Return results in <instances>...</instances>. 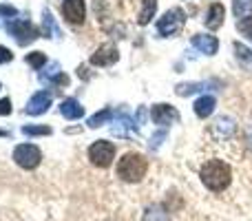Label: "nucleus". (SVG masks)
<instances>
[{
    "label": "nucleus",
    "instance_id": "obj_27",
    "mask_svg": "<svg viewBox=\"0 0 252 221\" xmlns=\"http://www.w3.org/2000/svg\"><path fill=\"white\" fill-rule=\"evenodd\" d=\"M13 60V53L9 51L7 47H0V64H7V62Z\"/></svg>",
    "mask_w": 252,
    "mask_h": 221
},
{
    "label": "nucleus",
    "instance_id": "obj_23",
    "mask_svg": "<svg viewBox=\"0 0 252 221\" xmlns=\"http://www.w3.org/2000/svg\"><path fill=\"white\" fill-rule=\"evenodd\" d=\"M237 29H239L241 33L246 35V38H250V40H252V16L241 18V20L237 22Z\"/></svg>",
    "mask_w": 252,
    "mask_h": 221
},
{
    "label": "nucleus",
    "instance_id": "obj_7",
    "mask_svg": "<svg viewBox=\"0 0 252 221\" xmlns=\"http://www.w3.org/2000/svg\"><path fill=\"white\" fill-rule=\"evenodd\" d=\"M84 13H87L84 0H64V2H62V16H64V20L71 22V25H82Z\"/></svg>",
    "mask_w": 252,
    "mask_h": 221
},
{
    "label": "nucleus",
    "instance_id": "obj_8",
    "mask_svg": "<svg viewBox=\"0 0 252 221\" xmlns=\"http://www.w3.org/2000/svg\"><path fill=\"white\" fill-rule=\"evenodd\" d=\"M151 117L155 124H161V126H170V124H175V122H179L177 109H173V106H168V104H155L151 109Z\"/></svg>",
    "mask_w": 252,
    "mask_h": 221
},
{
    "label": "nucleus",
    "instance_id": "obj_5",
    "mask_svg": "<svg viewBox=\"0 0 252 221\" xmlns=\"http://www.w3.org/2000/svg\"><path fill=\"white\" fill-rule=\"evenodd\" d=\"M13 161L25 170H33L42 161V153H40V148L35 144H20L13 151Z\"/></svg>",
    "mask_w": 252,
    "mask_h": 221
},
{
    "label": "nucleus",
    "instance_id": "obj_21",
    "mask_svg": "<svg viewBox=\"0 0 252 221\" xmlns=\"http://www.w3.org/2000/svg\"><path fill=\"white\" fill-rule=\"evenodd\" d=\"M42 29H44V33H47L49 38H53V33L58 35V27H56V22H53L51 11H44V16H42Z\"/></svg>",
    "mask_w": 252,
    "mask_h": 221
},
{
    "label": "nucleus",
    "instance_id": "obj_22",
    "mask_svg": "<svg viewBox=\"0 0 252 221\" xmlns=\"http://www.w3.org/2000/svg\"><path fill=\"white\" fill-rule=\"evenodd\" d=\"M27 64H31L33 69H40L42 64H47V56H44V53H40V51H33V53H29V56H27Z\"/></svg>",
    "mask_w": 252,
    "mask_h": 221
},
{
    "label": "nucleus",
    "instance_id": "obj_20",
    "mask_svg": "<svg viewBox=\"0 0 252 221\" xmlns=\"http://www.w3.org/2000/svg\"><path fill=\"white\" fill-rule=\"evenodd\" d=\"M232 9H235V16L239 18H248L252 13V0H235V4H232Z\"/></svg>",
    "mask_w": 252,
    "mask_h": 221
},
{
    "label": "nucleus",
    "instance_id": "obj_31",
    "mask_svg": "<svg viewBox=\"0 0 252 221\" xmlns=\"http://www.w3.org/2000/svg\"><path fill=\"white\" fill-rule=\"evenodd\" d=\"M0 135H7V130H0Z\"/></svg>",
    "mask_w": 252,
    "mask_h": 221
},
{
    "label": "nucleus",
    "instance_id": "obj_28",
    "mask_svg": "<svg viewBox=\"0 0 252 221\" xmlns=\"http://www.w3.org/2000/svg\"><path fill=\"white\" fill-rule=\"evenodd\" d=\"M9 113H11V100H9V97H2V100H0V115H9Z\"/></svg>",
    "mask_w": 252,
    "mask_h": 221
},
{
    "label": "nucleus",
    "instance_id": "obj_6",
    "mask_svg": "<svg viewBox=\"0 0 252 221\" xmlns=\"http://www.w3.org/2000/svg\"><path fill=\"white\" fill-rule=\"evenodd\" d=\"M7 31L18 40V44H22V47H25V44H29V42H33V40L38 38V29H35L29 20H13V22H9Z\"/></svg>",
    "mask_w": 252,
    "mask_h": 221
},
{
    "label": "nucleus",
    "instance_id": "obj_13",
    "mask_svg": "<svg viewBox=\"0 0 252 221\" xmlns=\"http://www.w3.org/2000/svg\"><path fill=\"white\" fill-rule=\"evenodd\" d=\"M60 113L66 117V120H80V117L84 115V106L80 104L75 97H69V100H64L60 104Z\"/></svg>",
    "mask_w": 252,
    "mask_h": 221
},
{
    "label": "nucleus",
    "instance_id": "obj_19",
    "mask_svg": "<svg viewBox=\"0 0 252 221\" xmlns=\"http://www.w3.org/2000/svg\"><path fill=\"white\" fill-rule=\"evenodd\" d=\"M111 117H113V111H111V109H104V111H100V113H95V115L89 117V126H91V128H97V126L106 124Z\"/></svg>",
    "mask_w": 252,
    "mask_h": 221
},
{
    "label": "nucleus",
    "instance_id": "obj_2",
    "mask_svg": "<svg viewBox=\"0 0 252 221\" xmlns=\"http://www.w3.org/2000/svg\"><path fill=\"white\" fill-rule=\"evenodd\" d=\"M148 170V161L139 153H126L122 159L118 161V177L128 184L142 182Z\"/></svg>",
    "mask_w": 252,
    "mask_h": 221
},
{
    "label": "nucleus",
    "instance_id": "obj_14",
    "mask_svg": "<svg viewBox=\"0 0 252 221\" xmlns=\"http://www.w3.org/2000/svg\"><path fill=\"white\" fill-rule=\"evenodd\" d=\"M215 106H217V100H215L213 95H201L199 100L195 102V113L197 117H201V120H206V117L213 115Z\"/></svg>",
    "mask_w": 252,
    "mask_h": 221
},
{
    "label": "nucleus",
    "instance_id": "obj_29",
    "mask_svg": "<svg viewBox=\"0 0 252 221\" xmlns=\"http://www.w3.org/2000/svg\"><path fill=\"white\" fill-rule=\"evenodd\" d=\"M0 13L2 16H16V7H9V4H0Z\"/></svg>",
    "mask_w": 252,
    "mask_h": 221
},
{
    "label": "nucleus",
    "instance_id": "obj_15",
    "mask_svg": "<svg viewBox=\"0 0 252 221\" xmlns=\"http://www.w3.org/2000/svg\"><path fill=\"white\" fill-rule=\"evenodd\" d=\"M213 133L217 135V137H230V135L235 133V122H232L230 117H219L213 126Z\"/></svg>",
    "mask_w": 252,
    "mask_h": 221
},
{
    "label": "nucleus",
    "instance_id": "obj_24",
    "mask_svg": "<svg viewBox=\"0 0 252 221\" xmlns=\"http://www.w3.org/2000/svg\"><path fill=\"white\" fill-rule=\"evenodd\" d=\"M25 135H51V126H22Z\"/></svg>",
    "mask_w": 252,
    "mask_h": 221
},
{
    "label": "nucleus",
    "instance_id": "obj_18",
    "mask_svg": "<svg viewBox=\"0 0 252 221\" xmlns=\"http://www.w3.org/2000/svg\"><path fill=\"white\" fill-rule=\"evenodd\" d=\"M235 51H237V60H239L248 71H252V49L244 47L241 42H235Z\"/></svg>",
    "mask_w": 252,
    "mask_h": 221
},
{
    "label": "nucleus",
    "instance_id": "obj_16",
    "mask_svg": "<svg viewBox=\"0 0 252 221\" xmlns=\"http://www.w3.org/2000/svg\"><path fill=\"white\" fill-rule=\"evenodd\" d=\"M157 0H142V11H139V25H148L155 18Z\"/></svg>",
    "mask_w": 252,
    "mask_h": 221
},
{
    "label": "nucleus",
    "instance_id": "obj_1",
    "mask_svg": "<svg viewBox=\"0 0 252 221\" xmlns=\"http://www.w3.org/2000/svg\"><path fill=\"white\" fill-rule=\"evenodd\" d=\"M199 177H201V182H204L206 188L219 192V190H223V188H228L230 177H232V170H230V166H228L226 161L210 159V161H206V164L201 166Z\"/></svg>",
    "mask_w": 252,
    "mask_h": 221
},
{
    "label": "nucleus",
    "instance_id": "obj_3",
    "mask_svg": "<svg viewBox=\"0 0 252 221\" xmlns=\"http://www.w3.org/2000/svg\"><path fill=\"white\" fill-rule=\"evenodd\" d=\"M184 22H186V13H184L182 9L179 7L168 9V11L157 20V31H159V35H164V38H173V35H177L179 31H182Z\"/></svg>",
    "mask_w": 252,
    "mask_h": 221
},
{
    "label": "nucleus",
    "instance_id": "obj_12",
    "mask_svg": "<svg viewBox=\"0 0 252 221\" xmlns=\"http://www.w3.org/2000/svg\"><path fill=\"white\" fill-rule=\"evenodd\" d=\"M223 18H226V9H223V4L213 2L210 9H208V16H206V27H208V29H219V27L223 25Z\"/></svg>",
    "mask_w": 252,
    "mask_h": 221
},
{
    "label": "nucleus",
    "instance_id": "obj_4",
    "mask_svg": "<svg viewBox=\"0 0 252 221\" xmlns=\"http://www.w3.org/2000/svg\"><path fill=\"white\" fill-rule=\"evenodd\" d=\"M89 159H91V164L97 166V168H109L115 159V144L106 142V139L93 142L91 148H89Z\"/></svg>",
    "mask_w": 252,
    "mask_h": 221
},
{
    "label": "nucleus",
    "instance_id": "obj_26",
    "mask_svg": "<svg viewBox=\"0 0 252 221\" xmlns=\"http://www.w3.org/2000/svg\"><path fill=\"white\" fill-rule=\"evenodd\" d=\"M126 126H133V124H130V120H128V117H120V120L115 122V126H113V133L115 135H128V133H126Z\"/></svg>",
    "mask_w": 252,
    "mask_h": 221
},
{
    "label": "nucleus",
    "instance_id": "obj_9",
    "mask_svg": "<svg viewBox=\"0 0 252 221\" xmlns=\"http://www.w3.org/2000/svg\"><path fill=\"white\" fill-rule=\"evenodd\" d=\"M118 58H120V53L113 44H102L91 56V64L93 66H111L113 62H118Z\"/></svg>",
    "mask_w": 252,
    "mask_h": 221
},
{
    "label": "nucleus",
    "instance_id": "obj_32",
    "mask_svg": "<svg viewBox=\"0 0 252 221\" xmlns=\"http://www.w3.org/2000/svg\"><path fill=\"white\" fill-rule=\"evenodd\" d=\"M0 87H2V84H0Z\"/></svg>",
    "mask_w": 252,
    "mask_h": 221
},
{
    "label": "nucleus",
    "instance_id": "obj_11",
    "mask_svg": "<svg viewBox=\"0 0 252 221\" xmlns=\"http://www.w3.org/2000/svg\"><path fill=\"white\" fill-rule=\"evenodd\" d=\"M192 47L199 49L206 56H215L219 49V40L215 35H204V33H195L192 35Z\"/></svg>",
    "mask_w": 252,
    "mask_h": 221
},
{
    "label": "nucleus",
    "instance_id": "obj_17",
    "mask_svg": "<svg viewBox=\"0 0 252 221\" xmlns=\"http://www.w3.org/2000/svg\"><path fill=\"white\" fill-rule=\"evenodd\" d=\"M144 221H170V217L164 210V206H148L144 213Z\"/></svg>",
    "mask_w": 252,
    "mask_h": 221
},
{
    "label": "nucleus",
    "instance_id": "obj_25",
    "mask_svg": "<svg viewBox=\"0 0 252 221\" xmlns=\"http://www.w3.org/2000/svg\"><path fill=\"white\" fill-rule=\"evenodd\" d=\"M204 87L201 82H190V84H179L177 87V95H190V93L199 91V89Z\"/></svg>",
    "mask_w": 252,
    "mask_h": 221
},
{
    "label": "nucleus",
    "instance_id": "obj_10",
    "mask_svg": "<svg viewBox=\"0 0 252 221\" xmlns=\"http://www.w3.org/2000/svg\"><path fill=\"white\" fill-rule=\"evenodd\" d=\"M49 106H51V93L40 91V93H35L29 102H27L25 111L29 113V115H42V113L49 111Z\"/></svg>",
    "mask_w": 252,
    "mask_h": 221
},
{
    "label": "nucleus",
    "instance_id": "obj_30",
    "mask_svg": "<svg viewBox=\"0 0 252 221\" xmlns=\"http://www.w3.org/2000/svg\"><path fill=\"white\" fill-rule=\"evenodd\" d=\"M248 142H250V148H252V135H250V137H248Z\"/></svg>",
    "mask_w": 252,
    "mask_h": 221
}]
</instances>
